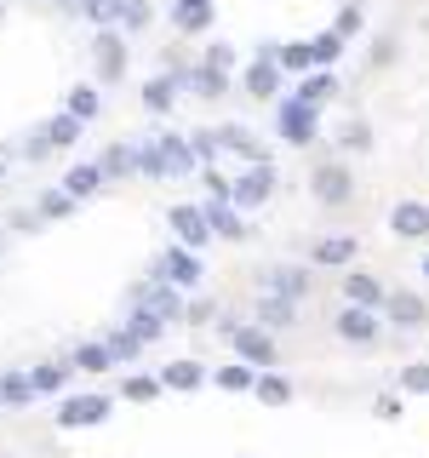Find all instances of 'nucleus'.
Wrapping results in <instances>:
<instances>
[{"instance_id": "f257e3e1", "label": "nucleus", "mask_w": 429, "mask_h": 458, "mask_svg": "<svg viewBox=\"0 0 429 458\" xmlns=\"http://www.w3.org/2000/svg\"><path fill=\"white\" fill-rule=\"evenodd\" d=\"M132 310H138V315H149V321H161V327L189 315V310H183V293H178L172 281H143L138 293H132Z\"/></svg>"}, {"instance_id": "f03ea898", "label": "nucleus", "mask_w": 429, "mask_h": 458, "mask_svg": "<svg viewBox=\"0 0 429 458\" xmlns=\"http://www.w3.org/2000/svg\"><path fill=\"white\" fill-rule=\"evenodd\" d=\"M104 419H109V395H63V407H57L63 429H92Z\"/></svg>"}, {"instance_id": "7ed1b4c3", "label": "nucleus", "mask_w": 429, "mask_h": 458, "mask_svg": "<svg viewBox=\"0 0 429 458\" xmlns=\"http://www.w3.org/2000/svg\"><path fill=\"white\" fill-rule=\"evenodd\" d=\"M155 281H172L183 293V286H195L200 281V258L189 252V247H166L161 252V264H155Z\"/></svg>"}, {"instance_id": "20e7f679", "label": "nucleus", "mask_w": 429, "mask_h": 458, "mask_svg": "<svg viewBox=\"0 0 429 458\" xmlns=\"http://www.w3.org/2000/svg\"><path fill=\"white\" fill-rule=\"evenodd\" d=\"M172 235H178V247H206L212 224H206V207H172Z\"/></svg>"}, {"instance_id": "39448f33", "label": "nucleus", "mask_w": 429, "mask_h": 458, "mask_svg": "<svg viewBox=\"0 0 429 458\" xmlns=\"http://www.w3.org/2000/svg\"><path fill=\"white\" fill-rule=\"evenodd\" d=\"M229 344H235V355H240L247 367H275V338H269L264 327H240Z\"/></svg>"}, {"instance_id": "423d86ee", "label": "nucleus", "mask_w": 429, "mask_h": 458, "mask_svg": "<svg viewBox=\"0 0 429 458\" xmlns=\"http://www.w3.org/2000/svg\"><path fill=\"white\" fill-rule=\"evenodd\" d=\"M338 338L343 344H372V338H378V315H372V310H355V304H343V315H338Z\"/></svg>"}, {"instance_id": "0eeeda50", "label": "nucleus", "mask_w": 429, "mask_h": 458, "mask_svg": "<svg viewBox=\"0 0 429 458\" xmlns=\"http://www.w3.org/2000/svg\"><path fill=\"white\" fill-rule=\"evenodd\" d=\"M390 229L400 241H418V235H429V207L424 200H400V207L390 212Z\"/></svg>"}, {"instance_id": "6e6552de", "label": "nucleus", "mask_w": 429, "mask_h": 458, "mask_svg": "<svg viewBox=\"0 0 429 458\" xmlns=\"http://www.w3.org/2000/svg\"><path fill=\"white\" fill-rule=\"evenodd\" d=\"M390 321L400 327V333H418V327L429 321V304L418 293H390Z\"/></svg>"}, {"instance_id": "1a4fd4ad", "label": "nucleus", "mask_w": 429, "mask_h": 458, "mask_svg": "<svg viewBox=\"0 0 429 458\" xmlns=\"http://www.w3.org/2000/svg\"><path fill=\"white\" fill-rule=\"evenodd\" d=\"M315 126H321V121H315V109H309V104H298V98L281 109V138H286V143H309V138H315Z\"/></svg>"}, {"instance_id": "9d476101", "label": "nucleus", "mask_w": 429, "mask_h": 458, "mask_svg": "<svg viewBox=\"0 0 429 458\" xmlns=\"http://www.w3.org/2000/svg\"><path fill=\"white\" fill-rule=\"evenodd\" d=\"M269 190H275V166H252L247 178L235 183V207H257V200H269Z\"/></svg>"}, {"instance_id": "9b49d317", "label": "nucleus", "mask_w": 429, "mask_h": 458, "mask_svg": "<svg viewBox=\"0 0 429 458\" xmlns=\"http://www.w3.org/2000/svg\"><path fill=\"white\" fill-rule=\"evenodd\" d=\"M97 190H104V166L80 161V166L63 172V195H69V200H86V195H97Z\"/></svg>"}, {"instance_id": "f8f14e48", "label": "nucleus", "mask_w": 429, "mask_h": 458, "mask_svg": "<svg viewBox=\"0 0 429 458\" xmlns=\"http://www.w3.org/2000/svg\"><path fill=\"white\" fill-rule=\"evenodd\" d=\"M315 200L343 207V200H349V172H343V166H321V172H315Z\"/></svg>"}, {"instance_id": "ddd939ff", "label": "nucleus", "mask_w": 429, "mask_h": 458, "mask_svg": "<svg viewBox=\"0 0 429 458\" xmlns=\"http://www.w3.org/2000/svg\"><path fill=\"white\" fill-rule=\"evenodd\" d=\"M92 47H97V75H104V81L126 75V47H121V35H109V29H104Z\"/></svg>"}, {"instance_id": "4468645a", "label": "nucleus", "mask_w": 429, "mask_h": 458, "mask_svg": "<svg viewBox=\"0 0 429 458\" xmlns=\"http://www.w3.org/2000/svg\"><path fill=\"white\" fill-rule=\"evenodd\" d=\"M269 298H286V304H298V298H309V276L304 269H275V276L264 281Z\"/></svg>"}, {"instance_id": "2eb2a0df", "label": "nucleus", "mask_w": 429, "mask_h": 458, "mask_svg": "<svg viewBox=\"0 0 429 458\" xmlns=\"http://www.w3.org/2000/svg\"><path fill=\"white\" fill-rule=\"evenodd\" d=\"M343 298H349L355 310H378L383 304V286L372 276H343Z\"/></svg>"}, {"instance_id": "dca6fc26", "label": "nucleus", "mask_w": 429, "mask_h": 458, "mask_svg": "<svg viewBox=\"0 0 429 458\" xmlns=\"http://www.w3.org/2000/svg\"><path fill=\"white\" fill-rule=\"evenodd\" d=\"M161 384L166 390H200V384H206V367L200 361H172V367H161Z\"/></svg>"}, {"instance_id": "f3484780", "label": "nucleus", "mask_w": 429, "mask_h": 458, "mask_svg": "<svg viewBox=\"0 0 429 458\" xmlns=\"http://www.w3.org/2000/svg\"><path fill=\"white\" fill-rule=\"evenodd\" d=\"M183 92V75H155L149 86H143V104H149L155 114H166L172 109V98Z\"/></svg>"}, {"instance_id": "a211bd4d", "label": "nucleus", "mask_w": 429, "mask_h": 458, "mask_svg": "<svg viewBox=\"0 0 429 458\" xmlns=\"http://www.w3.org/2000/svg\"><path fill=\"white\" fill-rule=\"evenodd\" d=\"M349 258H355V235H326V241H315V264L338 269V264H349Z\"/></svg>"}, {"instance_id": "6ab92c4d", "label": "nucleus", "mask_w": 429, "mask_h": 458, "mask_svg": "<svg viewBox=\"0 0 429 458\" xmlns=\"http://www.w3.org/2000/svg\"><path fill=\"white\" fill-rule=\"evenodd\" d=\"M155 155H161V172H189L195 166V149L178 138H155Z\"/></svg>"}, {"instance_id": "aec40b11", "label": "nucleus", "mask_w": 429, "mask_h": 458, "mask_svg": "<svg viewBox=\"0 0 429 458\" xmlns=\"http://www.w3.org/2000/svg\"><path fill=\"white\" fill-rule=\"evenodd\" d=\"M206 224H212V235H247V224H240V212L235 207H223V200H206Z\"/></svg>"}, {"instance_id": "412c9836", "label": "nucleus", "mask_w": 429, "mask_h": 458, "mask_svg": "<svg viewBox=\"0 0 429 458\" xmlns=\"http://www.w3.org/2000/svg\"><path fill=\"white\" fill-rule=\"evenodd\" d=\"M218 143H223V149H235V155H247L252 166H264V149H257V138L247 132V126H223Z\"/></svg>"}, {"instance_id": "4be33fe9", "label": "nucleus", "mask_w": 429, "mask_h": 458, "mask_svg": "<svg viewBox=\"0 0 429 458\" xmlns=\"http://www.w3.org/2000/svg\"><path fill=\"white\" fill-rule=\"evenodd\" d=\"M97 166H104V178H126V172H138V143H114Z\"/></svg>"}, {"instance_id": "5701e85b", "label": "nucleus", "mask_w": 429, "mask_h": 458, "mask_svg": "<svg viewBox=\"0 0 429 458\" xmlns=\"http://www.w3.org/2000/svg\"><path fill=\"white\" fill-rule=\"evenodd\" d=\"M292 315H298V304H286V298H257V321H264V333L269 327H292Z\"/></svg>"}, {"instance_id": "b1692460", "label": "nucleus", "mask_w": 429, "mask_h": 458, "mask_svg": "<svg viewBox=\"0 0 429 458\" xmlns=\"http://www.w3.org/2000/svg\"><path fill=\"white\" fill-rule=\"evenodd\" d=\"M75 367L80 372H109V367H121V361H114L109 344H80V350H75Z\"/></svg>"}, {"instance_id": "393cba45", "label": "nucleus", "mask_w": 429, "mask_h": 458, "mask_svg": "<svg viewBox=\"0 0 429 458\" xmlns=\"http://www.w3.org/2000/svg\"><path fill=\"white\" fill-rule=\"evenodd\" d=\"M252 395L264 401V407H286V401H292V384L275 378V372H257V390Z\"/></svg>"}, {"instance_id": "a878e982", "label": "nucleus", "mask_w": 429, "mask_h": 458, "mask_svg": "<svg viewBox=\"0 0 429 458\" xmlns=\"http://www.w3.org/2000/svg\"><path fill=\"white\" fill-rule=\"evenodd\" d=\"M40 132H46V143H52V149H69V143L80 138V121H75V114H52V121L40 126Z\"/></svg>"}, {"instance_id": "bb28decb", "label": "nucleus", "mask_w": 429, "mask_h": 458, "mask_svg": "<svg viewBox=\"0 0 429 458\" xmlns=\"http://www.w3.org/2000/svg\"><path fill=\"white\" fill-rule=\"evenodd\" d=\"M172 23H178V29H206L212 23V0H178Z\"/></svg>"}, {"instance_id": "cd10ccee", "label": "nucleus", "mask_w": 429, "mask_h": 458, "mask_svg": "<svg viewBox=\"0 0 429 458\" xmlns=\"http://www.w3.org/2000/svg\"><path fill=\"white\" fill-rule=\"evenodd\" d=\"M29 378H35V395H57V390L69 384V367H63V361H46V367L29 372Z\"/></svg>"}, {"instance_id": "c85d7f7f", "label": "nucleus", "mask_w": 429, "mask_h": 458, "mask_svg": "<svg viewBox=\"0 0 429 458\" xmlns=\"http://www.w3.org/2000/svg\"><path fill=\"white\" fill-rule=\"evenodd\" d=\"M0 390H6V407H29V401H35V378H29V372H6Z\"/></svg>"}, {"instance_id": "c756f323", "label": "nucleus", "mask_w": 429, "mask_h": 458, "mask_svg": "<svg viewBox=\"0 0 429 458\" xmlns=\"http://www.w3.org/2000/svg\"><path fill=\"white\" fill-rule=\"evenodd\" d=\"M332 92H338V86H332V75H304V86H298V104L321 109V104H326Z\"/></svg>"}, {"instance_id": "7c9ffc66", "label": "nucleus", "mask_w": 429, "mask_h": 458, "mask_svg": "<svg viewBox=\"0 0 429 458\" xmlns=\"http://www.w3.org/2000/svg\"><path fill=\"white\" fill-rule=\"evenodd\" d=\"M275 81L281 75H275V64H269V57H257V64L247 69V92L252 98H269V92H275Z\"/></svg>"}, {"instance_id": "2f4dec72", "label": "nucleus", "mask_w": 429, "mask_h": 458, "mask_svg": "<svg viewBox=\"0 0 429 458\" xmlns=\"http://www.w3.org/2000/svg\"><path fill=\"white\" fill-rule=\"evenodd\" d=\"M218 390H257V372L247 367V361H235V367H218Z\"/></svg>"}, {"instance_id": "473e14b6", "label": "nucleus", "mask_w": 429, "mask_h": 458, "mask_svg": "<svg viewBox=\"0 0 429 458\" xmlns=\"http://www.w3.org/2000/svg\"><path fill=\"white\" fill-rule=\"evenodd\" d=\"M63 114H75V121L86 126L97 114V92H92V86H75V92H69V104H63Z\"/></svg>"}, {"instance_id": "72a5a7b5", "label": "nucleus", "mask_w": 429, "mask_h": 458, "mask_svg": "<svg viewBox=\"0 0 429 458\" xmlns=\"http://www.w3.org/2000/svg\"><path fill=\"white\" fill-rule=\"evenodd\" d=\"M104 344H109V350H114V361H132V355L143 350V338L132 333V327H114V333H109Z\"/></svg>"}, {"instance_id": "f704fd0d", "label": "nucleus", "mask_w": 429, "mask_h": 458, "mask_svg": "<svg viewBox=\"0 0 429 458\" xmlns=\"http://www.w3.org/2000/svg\"><path fill=\"white\" fill-rule=\"evenodd\" d=\"M86 18H92V23H121L126 0H86Z\"/></svg>"}, {"instance_id": "c9c22d12", "label": "nucleus", "mask_w": 429, "mask_h": 458, "mask_svg": "<svg viewBox=\"0 0 429 458\" xmlns=\"http://www.w3.org/2000/svg\"><path fill=\"white\" fill-rule=\"evenodd\" d=\"M309 52H315V64H332V57L343 52V35H338V29H326V35L309 40Z\"/></svg>"}, {"instance_id": "e433bc0d", "label": "nucleus", "mask_w": 429, "mask_h": 458, "mask_svg": "<svg viewBox=\"0 0 429 458\" xmlns=\"http://www.w3.org/2000/svg\"><path fill=\"white\" fill-rule=\"evenodd\" d=\"M189 86H195L200 98H218L229 81H223V69H195V75H189Z\"/></svg>"}, {"instance_id": "4c0bfd02", "label": "nucleus", "mask_w": 429, "mask_h": 458, "mask_svg": "<svg viewBox=\"0 0 429 458\" xmlns=\"http://www.w3.org/2000/svg\"><path fill=\"white\" fill-rule=\"evenodd\" d=\"M400 390L407 395H429V367L418 361V367H400Z\"/></svg>"}, {"instance_id": "58836bf2", "label": "nucleus", "mask_w": 429, "mask_h": 458, "mask_svg": "<svg viewBox=\"0 0 429 458\" xmlns=\"http://www.w3.org/2000/svg\"><path fill=\"white\" fill-rule=\"evenodd\" d=\"M69 207H75V200H69L63 190H46V195H40V207H35V212H40V218H63Z\"/></svg>"}, {"instance_id": "ea45409f", "label": "nucleus", "mask_w": 429, "mask_h": 458, "mask_svg": "<svg viewBox=\"0 0 429 458\" xmlns=\"http://www.w3.org/2000/svg\"><path fill=\"white\" fill-rule=\"evenodd\" d=\"M281 64H286V69H309V64H315L309 40H292V47H281Z\"/></svg>"}, {"instance_id": "a19ab883", "label": "nucleus", "mask_w": 429, "mask_h": 458, "mask_svg": "<svg viewBox=\"0 0 429 458\" xmlns=\"http://www.w3.org/2000/svg\"><path fill=\"white\" fill-rule=\"evenodd\" d=\"M189 149H195V161H212L223 143H218V132H195V138H189Z\"/></svg>"}, {"instance_id": "79ce46f5", "label": "nucleus", "mask_w": 429, "mask_h": 458, "mask_svg": "<svg viewBox=\"0 0 429 458\" xmlns=\"http://www.w3.org/2000/svg\"><path fill=\"white\" fill-rule=\"evenodd\" d=\"M155 390H166V384L161 378H126V395H132V401H149Z\"/></svg>"}, {"instance_id": "37998d69", "label": "nucleus", "mask_w": 429, "mask_h": 458, "mask_svg": "<svg viewBox=\"0 0 429 458\" xmlns=\"http://www.w3.org/2000/svg\"><path fill=\"white\" fill-rule=\"evenodd\" d=\"M338 143H343V149H366L372 138H366V126H361V121H349V126H343V138H338Z\"/></svg>"}, {"instance_id": "c03bdc74", "label": "nucleus", "mask_w": 429, "mask_h": 458, "mask_svg": "<svg viewBox=\"0 0 429 458\" xmlns=\"http://www.w3.org/2000/svg\"><path fill=\"white\" fill-rule=\"evenodd\" d=\"M126 327H132V333H138L143 344H149V338H161V321H149V315H138V310H132V321H126Z\"/></svg>"}, {"instance_id": "a18cd8bd", "label": "nucleus", "mask_w": 429, "mask_h": 458, "mask_svg": "<svg viewBox=\"0 0 429 458\" xmlns=\"http://www.w3.org/2000/svg\"><path fill=\"white\" fill-rule=\"evenodd\" d=\"M126 29H143L149 23V6H143V0H126V18H121Z\"/></svg>"}, {"instance_id": "49530a36", "label": "nucleus", "mask_w": 429, "mask_h": 458, "mask_svg": "<svg viewBox=\"0 0 429 458\" xmlns=\"http://www.w3.org/2000/svg\"><path fill=\"white\" fill-rule=\"evenodd\" d=\"M229 64H235V52H229V47H212L206 52V69H229Z\"/></svg>"}, {"instance_id": "de8ad7c7", "label": "nucleus", "mask_w": 429, "mask_h": 458, "mask_svg": "<svg viewBox=\"0 0 429 458\" xmlns=\"http://www.w3.org/2000/svg\"><path fill=\"white\" fill-rule=\"evenodd\" d=\"M355 29H361V12H355V6L338 12V35H355Z\"/></svg>"}, {"instance_id": "09e8293b", "label": "nucleus", "mask_w": 429, "mask_h": 458, "mask_svg": "<svg viewBox=\"0 0 429 458\" xmlns=\"http://www.w3.org/2000/svg\"><path fill=\"white\" fill-rule=\"evenodd\" d=\"M378 419H400V401L395 395H378Z\"/></svg>"}, {"instance_id": "8fccbe9b", "label": "nucleus", "mask_w": 429, "mask_h": 458, "mask_svg": "<svg viewBox=\"0 0 429 458\" xmlns=\"http://www.w3.org/2000/svg\"><path fill=\"white\" fill-rule=\"evenodd\" d=\"M0 178H6V161H0Z\"/></svg>"}, {"instance_id": "3c124183", "label": "nucleus", "mask_w": 429, "mask_h": 458, "mask_svg": "<svg viewBox=\"0 0 429 458\" xmlns=\"http://www.w3.org/2000/svg\"><path fill=\"white\" fill-rule=\"evenodd\" d=\"M0 407H6V390H0Z\"/></svg>"}, {"instance_id": "603ef678", "label": "nucleus", "mask_w": 429, "mask_h": 458, "mask_svg": "<svg viewBox=\"0 0 429 458\" xmlns=\"http://www.w3.org/2000/svg\"><path fill=\"white\" fill-rule=\"evenodd\" d=\"M424 276H429V258H424Z\"/></svg>"}]
</instances>
